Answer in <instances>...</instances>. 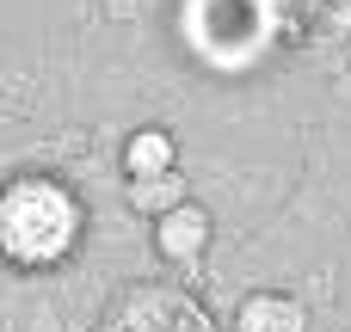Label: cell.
<instances>
[{"label": "cell", "instance_id": "3", "mask_svg": "<svg viewBox=\"0 0 351 332\" xmlns=\"http://www.w3.org/2000/svg\"><path fill=\"white\" fill-rule=\"evenodd\" d=\"M234 332H308V314L284 290H253L234 308Z\"/></svg>", "mask_w": 351, "mask_h": 332}, {"label": "cell", "instance_id": "4", "mask_svg": "<svg viewBox=\"0 0 351 332\" xmlns=\"http://www.w3.org/2000/svg\"><path fill=\"white\" fill-rule=\"evenodd\" d=\"M167 173H179V142H173V129L142 123L123 142V179H167Z\"/></svg>", "mask_w": 351, "mask_h": 332}, {"label": "cell", "instance_id": "5", "mask_svg": "<svg viewBox=\"0 0 351 332\" xmlns=\"http://www.w3.org/2000/svg\"><path fill=\"white\" fill-rule=\"evenodd\" d=\"M123 197H130V209H142L148 222H160L167 209L191 203V191H185L179 173H167V179H123Z\"/></svg>", "mask_w": 351, "mask_h": 332}, {"label": "cell", "instance_id": "1", "mask_svg": "<svg viewBox=\"0 0 351 332\" xmlns=\"http://www.w3.org/2000/svg\"><path fill=\"white\" fill-rule=\"evenodd\" d=\"M86 240V203L56 173L0 179V265L6 271H62Z\"/></svg>", "mask_w": 351, "mask_h": 332}, {"label": "cell", "instance_id": "2", "mask_svg": "<svg viewBox=\"0 0 351 332\" xmlns=\"http://www.w3.org/2000/svg\"><path fill=\"white\" fill-rule=\"evenodd\" d=\"M210 240H216V216L204 203H179V209H167L154 222V253L167 265H197L210 253Z\"/></svg>", "mask_w": 351, "mask_h": 332}]
</instances>
